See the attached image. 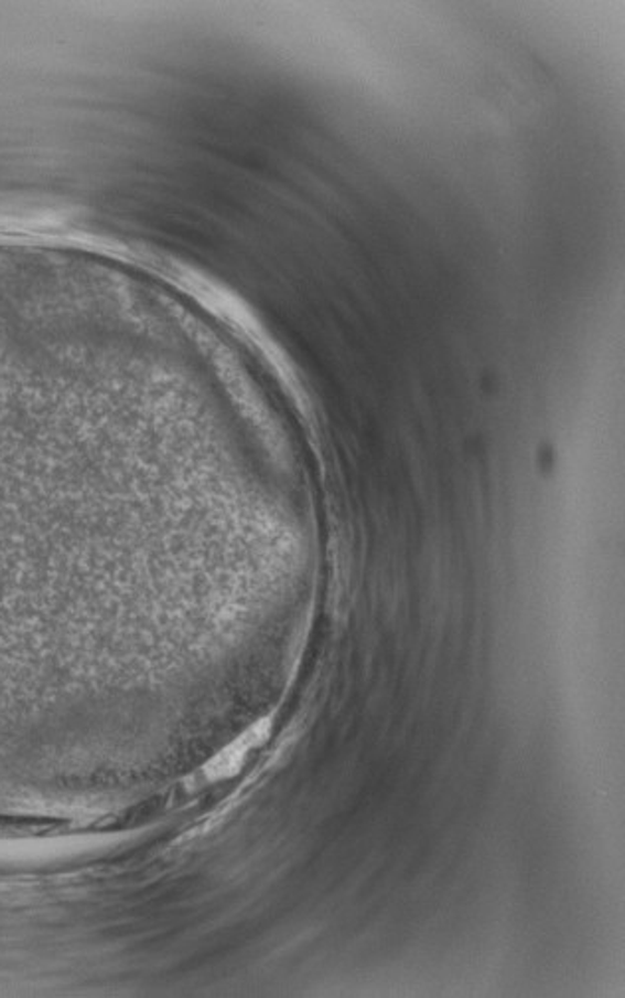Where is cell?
<instances>
[{
    "label": "cell",
    "instance_id": "1",
    "mask_svg": "<svg viewBox=\"0 0 625 998\" xmlns=\"http://www.w3.org/2000/svg\"><path fill=\"white\" fill-rule=\"evenodd\" d=\"M266 737H268V721L251 727L248 733H244L238 741L226 747L222 753L212 759L208 765L204 766V775L208 781H220V779L236 775L241 769L244 759L248 756V751L260 745Z\"/></svg>",
    "mask_w": 625,
    "mask_h": 998
}]
</instances>
